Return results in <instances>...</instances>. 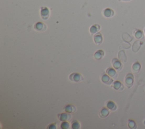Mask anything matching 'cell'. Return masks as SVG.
<instances>
[{"instance_id": "6da1fadb", "label": "cell", "mask_w": 145, "mask_h": 129, "mask_svg": "<svg viewBox=\"0 0 145 129\" xmlns=\"http://www.w3.org/2000/svg\"><path fill=\"white\" fill-rule=\"evenodd\" d=\"M134 76L132 73H128L126 75L125 78V84L128 88H131L134 83Z\"/></svg>"}, {"instance_id": "7a4b0ae2", "label": "cell", "mask_w": 145, "mask_h": 129, "mask_svg": "<svg viewBox=\"0 0 145 129\" xmlns=\"http://www.w3.org/2000/svg\"><path fill=\"white\" fill-rule=\"evenodd\" d=\"M50 15V11L46 7H42L40 10V16L43 19L46 20L48 19Z\"/></svg>"}, {"instance_id": "3957f363", "label": "cell", "mask_w": 145, "mask_h": 129, "mask_svg": "<svg viewBox=\"0 0 145 129\" xmlns=\"http://www.w3.org/2000/svg\"><path fill=\"white\" fill-rule=\"evenodd\" d=\"M70 80L73 82H78L83 81V78L81 75L77 73H73L70 75L69 76Z\"/></svg>"}, {"instance_id": "277c9868", "label": "cell", "mask_w": 145, "mask_h": 129, "mask_svg": "<svg viewBox=\"0 0 145 129\" xmlns=\"http://www.w3.org/2000/svg\"><path fill=\"white\" fill-rule=\"evenodd\" d=\"M112 64L113 68L117 71H121L122 69L123 66L121 62L117 58H114L112 60Z\"/></svg>"}, {"instance_id": "5b68a950", "label": "cell", "mask_w": 145, "mask_h": 129, "mask_svg": "<svg viewBox=\"0 0 145 129\" xmlns=\"http://www.w3.org/2000/svg\"><path fill=\"white\" fill-rule=\"evenodd\" d=\"M58 118L62 122L64 121H68L71 120V115L70 113H64L62 114H60L58 115Z\"/></svg>"}, {"instance_id": "8992f818", "label": "cell", "mask_w": 145, "mask_h": 129, "mask_svg": "<svg viewBox=\"0 0 145 129\" xmlns=\"http://www.w3.org/2000/svg\"><path fill=\"white\" fill-rule=\"evenodd\" d=\"M101 81L104 83L105 84H106L107 85H110L113 82V80L112 78H111V77L109 76L108 75L104 74L103 75L102 77H101Z\"/></svg>"}, {"instance_id": "52a82bcc", "label": "cell", "mask_w": 145, "mask_h": 129, "mask_svg": "<svg viewBox=\"0 0 145 129\" xmlns=\"http://www.w3.org/2000/svg\"><path fill=\"white\" fill-rule=\"evenodd\" d=\"M34 28H35V30L36 31H39V32H43V31H44L46 30V26L44 23L39 22L36 23L35 24Z\"/></svg>"}, {"instance_id": "ba28073f", "label": "cell", "mask_w": 145, "mask_h": 129, "mask_svg": "<svg viewBox=\"0 0 145 129\" xmlns=\"http://www.w3.org/2000/svg\"><path fill=\"white\" fill-rule=\"evenodd\" d=\"M106 72H107V73L111 77L115 79L117 77L118 74L117 73L116 71L114 68H108Z\"/></svg>"}, {"instance_id": "9c48e42d", "label": "cell", "mask_w": 145, "mask_h": 129, "mask_svg": "<svg viewBox=\"0 0 145 129\" xmlns=\"http://www.w3.org/2000/svg\"><path fill=\"white\" fill-rule=\"evenodd\" d=\"M103 16L106 18H111L113 17L115 14V12L112 9L110 8H107L104 9L103 12Z\"/></svg>"}, {"instance_id": "30bf717a", "label": "cell", "mask_w": 145, "mask_h": 129, "mask_svg": "<svg viewBox=\"0 0 145 129\" xmlns=\"http://www.w3.org/2000/svg\"><path fill=\"white\" fill-rule=\"evenodd\" d=\"M94 42L97 45H99L101 44L103 42V37L100 33H97L94 36Z\"/></svg>"}, {"instance_id": "8fae6325", "label": "cell", "mask_w": 145, "mask_h": 129, "mask_svg": "<svg viewBox=\"0 0 145 129\" xmlns=\"http://www.w3.org/2000/svg\"><path fill=\"white\" fill-rule=\"evenodd\" d=\"M113 88L116 91H121L124 89V85L120 81H116L113 84Z\"/></svg>"}, {"instance_id": "7c38bea8", "label": "cell", "mask_w": 145, "mask_h": 129, "mask_svg": "<svg viewBox=\"0 0 145 129\" xmlns=\"http://www.w3.org/2000/svg\"><path fill=\"white\" fill-rule=\"evenodd\" d=\"M133 34L137 39H142L144 38L143 31L139 29H135L133 32Z\"/></svg>"}, {"instance_id": "4fadbf2b", "label": "cell", "mask_w": 145, "mask_h": 129, "mask_svg": "<svg viewBox=\"0 0 145 129\" xmlns=\"http://www.w3.org/2000/svg\"><path fill=\"white\" fill-rule=\"evenodd\" d=\"M142 44V42L141 41H136L133 45V51L137 52L141 46Z\"/></svg>"}, {"instance_id": "5bb4252c", "label": "cell", "mask_w": 145, "mask_h": 129, "mask_svg": "<svg viewBox=\"0 0 145 129\" xmlns=\"http://www.w3.org/2000/svg\"><path fill=\"white\" fill-rule=\"evenodd\" d=\"M141 66L138 62H136L133 64L132 70L134 73H138L140 71Z\"/></svg>"}, {"instance_id": "9a60e30c", "label": "cell", "mask_w": 145, "mask_h": 129, "mask_svg": "<svg viewBox=\"0 0 145 129\" xmlns=\"http://www.w3.org/2000/svg\"><path fill=\"white\" fill-rule=\"evenodd\" d=\"M110 111H109V109L104 107V108H103L100 110L99 114L101 118H106L109 114H110Z\"/></svg>"}, {"instance_id": "2e32d148", "label": "cell", "mask_w": 145, "mask_h": 129, "mask_svg": "<svg viewBox=\"0 0 145 129\" xmlns=\"http://www.w3.org/2000/svg\"><path fill=\"white\" fill-rule=\"evenodd\" d=\"M107 108H108L110 110H112V111H115L117 109V105L116 103L112 101H108L107 103Z\"/></svg>"}, {"instance_id": "e0dca14e", "label": "cell", "mask_w": 145, "mask_h": 129, "mask_svg": "<svg viewBox=\"0 0 145 129\" xmlns=\"http://www.w3.org/2000/svg\"><path fill=\"white\" fill-rule=\"evenodd\" d=\"M65 112L68 113H74L76 111V108H75V107L73 105H68L65 107Z\"/></svg>"}, {"instance_id": "ac0fdd59", "label": "cell", "mask_w": 145, "mask_h": 129, "mask_svg": "<svg viewBox=\"0 0 145 129\" xmlns=\"http://www.w3.org/2000/svg\"><path fill=\"white\" fill-rule=\"evenodd\" d=\"M100 29V26L98 24H94L93 26H92L91 27L90 29V33H91L92 34H95L96 33H97Z\"/></svg>"}, {"instance_id": "d6986e66", "label": "cell", "mask_w": 145, "mask_h": 129, "mask_svg": "<svg viewBox=\"0 0 145 129\" xmlns=\"http://www.w3.org/2000/svg\"><path fill=\"white\" fill-rule=\"evenodd\" d=\"M104 55V52L103 51V50H98L97 51L95 55H94V57L96 60H100L103 58V56Z\"/></svg>"}, {"instance_id": "ffe728a7", "label": "cell", "mask_w": 145, "mask_h": 129, "mask_svg": "<svg viewBox=\"0 0 145 129\" xmlns=\"http://www.w3.org/2000/svg\"><path fill=\"white\" fill-rule=\"evenodd\" d=\"M118 56H119L120 59L121 61H122L123 62H126V60H127L126 56L125 53L124 51H121L119 52Z\"/></svg>"}, {"instance_id": "44dd1931", "label": "cell", "mask_w": 145, "mask_h": 129, "mask_svg": "<svg viewBox=\"0 0 145 129\" xmlns=\"http://www.w3.org/2000/svg\"><path fill=\"white\" fill-rule=\"evenodd\" d=\"M128 126L130 128L132 129H135L137 128V125L135 122L134 121L132 120H129L128 122Z\"/></svg>"}, {"instance_id": "7402d4cb", "label": "cell", "mask_w": 145, "mask_h": 129, "mask_svg": "<svg viewBox=\"0 0 145 129\" xmlns=\"http://www.w3.org/2000/svg\"><path fill=\"white\" fill-rule=\"evenodd\" d=\"M71 128L73 129H79L80 128V124L78 121H74L71 123Z\"/></svg>"}, {"instance_id": "603a6c76", "label": "cell", "mask_w": 145, "mask_h": 129, "mask_svg": "<svg viewBox=\"0 0 145 129\" xmlns=\"http://www.w3.org/2000/svg\"><path fill=\"white\" fill-rule=\"evenodd\" d=\"M69 123L67 121L63 122V123L61 125V128L62 129H68L69 128Z\"/></svg>"}, {"instance_id": "cb8c5ba5", "label": "cell", "mask_w": 145, "mask_h": 129, "mask_svg": "<svg viewBox=\"0 0 145 129\" xmlns=\"http://www.w3.org/2000/svg\"><path fill=\"white\" fill-rule=\"evenodd\" d=\"M47 128L48 129H56L57 127L56 126L55 124H51L48 126V127H47Z\"/></svg>"}, {"instance_id": "d4e9b609", "label": "cell", "mask_w": 145, "mask_h": 129, "mask_svg": "<svg viewBox=\"0 0 145 129\" xmlns=\"http://www.w3.org/2000/svg\"><path fill=\"white\" fill-rule=\"evenodd\" d=\"M120 1H124V2H128V1H130V0H120Z\"/></svg>"}, {"instance_id": "484cf974", "label": "cell", "mask_w": 145, "mask_h": 129, "mask_svg": "<svg viewBox=\"0 0 145 129\" xmlns=\"http://www.w3.org/2000/svg\"><path fill=\"white\" fill-rule=\"evenodd\" d=\"M144 36H145V28L144 29Z\"/></svg>"}]
</instances>
